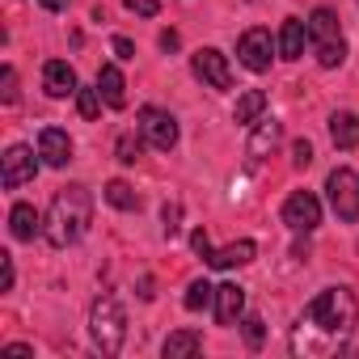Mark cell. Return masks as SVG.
<instances>
[{
    "label": "cell",
    "mask_w": 359,
    "mask_h": 359,
    "mask_svg": "<svg viewBox=\"0 0 359 359\" xmlns=\"http://www.w3.org/2000/svg\"><path fill=\"white\" fill-rule=\"evenodd\" d=\"M212 300H216V287H212L208 279H195V283L187 287V296H182V304H187L191 313H199V309H208Z\"/></svg>",
    "instance_id": "603a6c76"
},
{
    "label": "cell",
    "mask_w": 359,
    "mask_h": 359,
    "mask_svg": "<svg viewBox=\"0 0 359 359\" xmlns=\"http://www.w3.org/2000/svg\"><path fill=\"white\" fill-rule=\"evenodd\" d=\"M292 165H296V169H309V165H313V144H309V140H296V144H292Z\"/></svg>",
    "instance_id": "f1b7e54d"
},
{
    "label": "cell",
    "mask_w": 359,
    "mask_h": 359,
    "mask_svg": "<svg viewBox=\"0 0 359 359\" xmlns=\"http://www.w3.org/2000/svg\"><path fill=\"white\" fill-rule=\"evenodd\" d=\"M346 60V43L342 39H334V43H317V64L321 68H338Z\"/></svg>",
    "instance_id": "cb8c5ba5"
},
{
    "label": "cell",
    "mask_w": 359,
    "mask_h": 359,
    "mask_svg": "<svg viewBox=\"0 0 359 359\" xmlns=\"http://www.w3.org/2000/svg\"><path fill=\"white\" fill-rule=\"evenodd\" d=\"M43 85H47L51 97H68V93L81 89V85H76V72H72L68 60H47V68H43Z\"/></svg>",
    "instance_id": "4fadbf2b"
},
{
    "label": "cell",
    "mask_w": 359,
    "mask_h": 359,
    "mask_svg": "<svg viewBox=\"0 0 359 359\" xmlns=\"http://www.w3.org/2000/svg\"><path fill=\"white\" fill-rule=\"evenodd\" d=\"M110 47H114V55H118V60H135V43H131V39L114 34V43H110Z\"/></svg>",
    "instance_id": "d6a6232c"
},
{
    "label": "cell",
    "mask_w": 359,
    "mask_h": 359,
    "mask_svg": "<svg viewBox=\"0 0 359 359\" xmlns=\"http://www.w3.org/2000/svg\"><path fill=\"white\" fill-rule=\"evenodd\" d=\"M304 317H309V325H317L321 334L342 338V334H351V330H355V321H359V304H355L351 287H325L321 296H313V300H309Z\"/></svg>",
    "instance_id": "7a4b0ae2"
},
{
    "label": "cell",
    "mask_w": 359,
    "mask_h": 359,
    "mask_svg": "<svg viewBox=\"0 0 359 359\" xmlns=\"http://www.w3.org/2000/svg\"><path fill=\"white\" fill-rule=\"evenodd\" d=\"M102 195H106V203H110V208H118V212H140V195L123 182V177L106 182V191H102Z\"/></svg>",
    "instance_id": "44dd1931"
},
{
    "label": "cell",
    "mask_w": 359,
    "mask_h": 359,
    "mask_svg": "<svg viewBox=\"0 0 359 359\" xmlns=\"http://www.w3.org/2000/svg\"><path fill=\"white\" fill-rule=\"evenodd\" d=\"M140 135L152 144V148H161V152H169V148H177V118L169 114V110H161V106H140Z\"/></svg>",
    "instance_id": "5b68a950"
},
{
    "label": "cell",
    "mask_w": 359,
    "mask_h": 359,
    "mask_svg": "<svg viewBox=\"0 0 359 359\" xmlns=\"http://www.w3.org/2000/svg\"><path fill=\"white\" fill-rule=\"evenodd\" d=\"M325 195H330V208L342 224H355L359 220V173L338 165L330 177H325Z\"/></svg>",
    "instance_id": "277c9868"
},
{
    "label": "cell",
    "mask_w": 359,
    "mask_h": 359,
    "mask_svg": "<svg viewBox=\"0 0 359 359\" xmlns=\"http://www.w3.org/2000/svg\"><path fill=\"white\" fill-rule=\"evenodd\" d=\"M203 351V338L195 334V330H173L169 338H165V359H191V355H199Z\"/></svg>",
    "instance_id": "ac0fdd59"
},
{
    "label": "cell",
    "mask_w": 359,
    "mask_h": 359,
    "mask_svg": "<svg viewBox=\"0 0 359 359\" xmlns=\"http://www.w3.org/2000/svg\"><path fill=\"white\" fill-rule=\"evenodd\" d=\"M89 338L102 355H118L123 351V338H127V317H123V304L114 296H97L93 309H89Z\"/></svg>",
    "instance_id": "3957f363"
},
{
    "label": "cell",
    "mask_w": 359,
    "mask_h": 359,
    "mask_svg": "<svg viewBox=\"0 0 359 359\" xmlns=\"http://www.w3.org/2000/svg\"><path fill=\"white\" fill-rule=\"evenodd\" d=\"M97 93L106 97L110 110H123V106H127V81H123V72H118L114 64H106V68L97 72Z\"/></svg>",
    "instance_id": "9a60e30c"
},
{
    "label": "cell",
    "mask_w": 359,
    "mask_h": 359,
    "mask_svg": "<svg viewBox=\"0 0 359 359\" xmlns=\"http://www.w3.org/2000/svg\"><path fill=\"white\" fill-rule=\"evenodd\" d=\"M271 51H275V43H271V30H262V26L245 30L241 43H237V55H241V64L250 72H266L271 68Z\"/></svg>",
    "instance_id": "ba28073f"
},
{
    "label": "cell",
    "mask_w": 359,
    "mask_h": 359,
    "mask_svg": "<svg viewBox=\"0 0 359 359\" xmlns=\"http://www.w3.org/2000/svg\"><path fill=\"white\" fill-rule=\"evenodd\" d=\"M262 110H266V93H262V89H250V93H241V97H237V110H233V118L250 127V123H254Z\"/></svg>",
    "instance_id": "7402d4cb"
},
{
    "label": "cell",
    "mask_w": 359,
    "mask_h": 359,
    "mask_svg": "<svg viewBox=\"0 0 359 359\" xmlns=\"http://www.w3.org/2000/svg\"><path fill=\"white\" fill-rule=\"evenodd\" d=\"M309 39H317V43L342 39V34H338V13H334V9H313V18H309Z\"/></svg>",
    "instance_id": "d6986e66"
},
{
    "label": "cell",
    "mask_w": 359,
    "mask_h": 359,
    "mask_svg": "<svg viewBox=\"0 0 359 359\" xmlns=\"http://www.w3.org/2000/svg\"><path fill=\"white\" fill-rule=\"evenodd\" d=\"M9 287H13V258L0 254V292H9Z\"/></svg>",
    "instance_id": "1f68e13d"
},
{
    "label": "cell",
    "mask_w": 359,
    "mask_h": 359,
    "mask_svg": "<svg viewBox=\"0 0 359 359\" xmlns=\"http://www.w3.org/2000/svg\"><path fill=\"white\" fill-rule=\"evenodd\" d=\"M191 68H195V76H199L203 85H212V89H233V68H229V55H220L216 47H203V51L191 60Z\"/></svg>",
    "instance_id": "9c48e42d"
},
{
    "label": "cell",
    "mask_w": 359,
    "mask_h": 359,
    "mask_svg": "<svg viewBox=\"0 0 359 359\" xmlns=\"http://www.w3.org/2000/svg\"><path fill=\"white\" fill-rule=\"evenodd\" d=\"M304 43H309V22L287 18L283 30H279V55H283V60H300V55H304Z\"/></svg>",
    "instance_id": "5bb4252c"
},
{
    "label": "cell",
    "mask_w": 359,
    "mask_h": 359,
    "mask_svg": "<svg viewBox=\"0 0 359 359\" xmlns=\"http://www.w3.org/2000/svg\"><path fill=\"white\" fill-rule=\"evenodd\" d=\"M89 224H93V195H89V187H81V182L60 187L55 199H51V212L43 220V237L55 250H68V245H76L89 233Z\"/></svg>",
    "instance_id": "6da1fadb"
},
{
    "label": "cell",
    "mask_w": 359,
    "mask_h": 359,
    "mask_svg": "<svg viewBox=\"0 0 359 359\" xmlns=\"http://www.w3.org/2000/svg\"><path fill=\"white\" fill-rule=\"evenodd\" d=\"M283 224H287L292 233H313V229L321 224V203H317V195H309V191L287 195V203H283Z\"/></svg>",
    "instance_id": "52a82bcc"
},
{
    "label": "cell",
    "mask_w": 359,
    "mask_h": 359,
    "mask_svg": "<svg viewBox=\"0 0 359 359\" xmlns=\"http://www.w3.org/2000/svg\"><path fill=\"white\" fill-rule=\"evenodd\" d=\"M34 173H39V161H34V152H30L26 144H13V148L5 152V161H0V182H5L9 191L34 182Z\"/></svg>",
    "instance_id": "8992f818"
},
{
    "label": "cell",
    "mask_w": 359,
    "mask_h": 359,
    "mask_svg": "<svg viewBox=\"0 0 359 359\" xmlns=\"http://www.w3.org/2000/svg\"><path fill=\"white\" fill-rule=\"evenodd\" d=\"M114 152H118V161H123V165H135V161H140V152H144V144L127 131V135H118V148H114Z\"/></svg>",
    "instance_id": "484cf974"
},
{
    "label": "cell",
    "mask_w": 359,
    "mask_h": 359,
    "mask_svg": "<svg viewBox=\"0 0 359 359\" xmlns=\"http://www.w3.org/2000/svg\"><path fill=\"white\" fill-rule=\"evenodd\" d=\"M0 355H9V359H26V355H34V346H26V342H9V346H0Z\"/></svg>",
    "instance_id": "836d02e7"
},
{
    "label": "cell",
    "mask_w": 359,
    "mask_h": 359,
    "mask_svg": "<svg viewBox=\"0 0 359 359\" xmlns=\"http://www.w3.org/2000/svg\"><path fill=\"white\" fill-rule=\"evenodd\" d=\"M241 313H245V287L241 283H220L216 287V321L220 325H237Z\"/></svg>",
    "instance_id": "7c38bea8"
},
{
    "label": "cell",
    "mask_w": 359,
    "mask_h": 359,
    "mask_svg": "<svg viewBox=\"0 0 359 359\" xmlns=\"http://www.w3.org/2000/svg\"><path fill=\"white\" fill-rule=\"evenodd\" d=\"M330 140H334V148H359V114H351V110L330 114Z\"/></svg>",
    "instance_id": "e0dca14e"
},
{
    "label": "cell",
    "mask_w": 359,
    "mask_h": 359,
    "mask_svg": "<svg viewBox=\"0 0 359 359\" xmlns=\"http://www.w3.org/2000/svg\"><path fill=\"white\" fill-rule=\"evenodd\" d=\"M102 93L97 89H76V110H81V118H97L102 114Z\"/></svg>",
    "instance_id": "d4e9b609"
},
{
    "label": "cell",
    "mask_w": 359,
    "mask_h": 359,
    "mask_svg": "<svg viewBox=\"0 0 359 359\" xmlns=\"http://www.w3.org/2000/svg\"><path fill=\"white\" fill-rule=\"evenodd\" d=\"M0 85H5V89H0V97H5V106H13L18 102V72L5 64V72H0Z\"/></svg>",
    "instance_id": "83f0119b"
},
{
    "label": "cell",
    "mask_w": 359,
    "mask_h": 359,
    "mask_svg": "<svg viewBox=\"0 0 359 359\" xmlns=\"http://www.w3.org/2000/svg\"><path fill=\"white\" fill-rule=\"evenodd\" d=\"M9 233H13L18 241H34V237L43 233L39 212H34L30 203H13V212H9Z\"/></svg>",
    "instance_id": "2e32d148"
},
{
    "label": "cell",
    "mask_w": 359,
    "mask_h": 359,
    "mask_svg": "<svg viewBox=\"0 0 359 359\" xmlns=\"http://www.w3.org/2000/svg\"><path fill=\"white\" fill-rule=\"evenodd\" d=\"M191 245H195V254H208V250H212V241H208V233H203V229H195V233H191Z\"/></svg>",
    "instance_id": "e575fe53"
},
{
    "label": "cell",
    "mask_w": 359,
    "mask_h": 359,
    "mask_svg": "<svg viewBox=\"0 0 359 359\" xmlns=\"http://www.w3.org/2000/svg\"><path fill=\"white\" fill-rule=\"evenodd\" d=\"M241 330H245V342H250V351H258V346H262V338H266V330H262V317H245V321H241Z\"/></svg>",
    "instance_id": "4316f807"
},
{
    "label": "cell",
    "mask_w": 359,
    "mask_h": 359,
    "mask_svg": "<svg viewBox=\"0 0 359 359\" xmlns=\"http://www.w3.org/2000/svg\"><path fill=\"white\" fill-rule=\"evenodd\" d=\"M39 156H43L51 169H64V165L72 161V140H68V131L43 127V135H39Z\"/></svg>",
    "instance_id": "30bf717a"
},
{
    "label": "cell",
    "mask_w": 359,
    "mask_h": 359,
    "mask_svg": "<svg viewBox=\"0 0 359 359\" xmlns=\"http://www.w3.org/2000/svg\"><path fill=\"white\" fill-rule=\"evenodd\" d=\"M254 254H258V245H254V241H233V245H224V250H208V254H203V262H208V266H216V271H233V266L254 262Z\"/></svg>",
    "instance_id": "8fae6325"
},
{
    "label": "cell",
    "mask_w": 359,
    "mask_h": 359,
    "mask_svg": "<svg viewBox=\"0 0 359 359\" xmlns=\"http://www.w3.org/2000/svg\"><path fill=\"white\" fill-rule=\"evenodd\" d=\"M177 43H182V39H177L173 30H165V34H161V47H165V51H177Z\"/></svg>",
    "instance_id": "d590c367"
},
{
    "label": "cell",
    "mask_w": 359,
    "mask_h": 359,
    "mask_svg": "<svg viewBox=\"0 0 359 359\" xmlns=\"http://www.w3.org/2000/svg\"><path fill=\"white\" fill-rule=\"evenodd\" d=\"M161 220H165V237H177V220H182V208H177V203H165Z\"/></svg>",
    "instance_id": "4dcf8cb0"
},
{
    "label": "cell",
    "mask_w": 359,
    "mask_h": 359,
    "mask_svg": "<svg viewBox=\"0 0 359 359\" xmlns=\"http://www.w3.org/2000/svg\"><path fill=\"white\" fill-rule=\"evenodd\" d=\"M279 135H283V127H279L275 118H262V123H258V131L250 135V156H266V152L279 144Z\"/></svg>",
    "instance_id": "ffe728a7"
},
{
    "label": "cell",
    "mask_w": 359,
    "mask_h": 359,
    "mask_svg": "<svg viewBox=\"0 0 359 359\" xmlns=\"http://www.w3.org/2000/svg\"><path fill=\"white\" fill-rule=\"evenodd\" d=\"M127 13H140V18H156L161 13V0H123Z\"/></svg>",
    "instance_id": "f546056e"
},
{
    "label": "cell",
    "mask_w": 359,
    "mask_h": 359,
    "mask_svg": "<svg viewBox=\"0 0 359 359\" xmlns=\"http://www.w3.org/2000/svg\"><path fill=\"white\" fill-rule=\"evenodd\" d=\"M39 5H43L47 13H64V9H68V0H39Z\"/></svg>",
    "instance_id": "8d00e7d4"
}]
</instances>
